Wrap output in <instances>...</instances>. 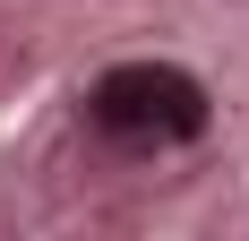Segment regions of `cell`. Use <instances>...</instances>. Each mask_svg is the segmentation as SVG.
I'll list each match as a JSON object with an SVG mask.
<instances>
[{
	"mask_svg": "<svg viewBox=\"0 0 249 241\" xmlns=\"http://www.w3.org/2000/svg\"><path fill=\"white\" fill-rule=\"evenodd\" d=\"M86 112H95V129H112L129 146H172V138L206 129V86L172 60H121V69L95 78Z\"/></svg>",
	"mask_w": 249,
	"mask_h": 241,
	"instance_id": "obj_1",
	"label": "cell"
}]
</instances>
